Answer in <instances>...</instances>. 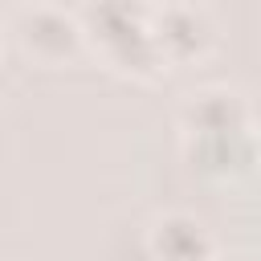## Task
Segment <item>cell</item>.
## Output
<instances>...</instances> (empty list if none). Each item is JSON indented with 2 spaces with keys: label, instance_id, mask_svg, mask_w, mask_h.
Returning a JSON list of instances; mask_svg holds the SVG:
<instances>
[{
  "label": "cell",
  "instance_id": "cell-6",
  "mask_svg": "<svg viewBox=\"0 0 261 261\" xmlns=\"http://www.w3.org/2000/svg\"><path fill=\"white\" fill-rule=\"evenodd\" d=\"M147 253L155 261H212L216 245L204 220H196L192 212H163L147 228Z\"/></svg>",
  "mask_w": 261,
  "mask_h": 261
},
{
  "label": "cell",
  "instance_id": "cell-1",
  "mask_svg": "<svg viewBox=\"0 0 261 261\" xmlns=\"http://www.w3.org/2000/svg\"><path fill=\"white\" fill-rule=\"evenodd\" d=\"M73 16L82 41L94 45L110 69L143 82L163 69L151 45V8H143L139 0H82Z\"/></svg>",
  "mask_w": 261,
  "mask_h": 261
},
{
  "label": "cell",
  "instance_id": "cell-2",
  "mask_svg": "<svg viewBox=\"0 0 261 261\" xmlns=\"http://www.w3.org/2000/svg\"><path fill=\"white\" fill-rule=\"evenodd\" d=\"M151 45L163 65H196L216 49V24L200 4L171 0L151 8Z\"/></svg>",
  "mask_w": 261,
  "mask_h": 261
},
{
  "label": "cell",
  "instance_id": "cell-7",
  "mask_svg": "<svg viewBox=\"0 0 261 261\" xmlns=\"http://www.w3.org/2000/svg\"><path fill=\"white\" fill-rule=\"evenodd\" d=\"M212 261H249V257H212Z\"/></svg>",
  "mask_w": 261,
  "mask_h": 261
},
{
  "label": "cell",
  "instance_id": "cell-3",
  "mask_svg": "<svg viewBox=\"0 0 261 261\" xmlns=\"http://www.w3.org/2000/svg\"><path fill=\"white\" fill-rule=\"evenodd\" d=\"M16 37L24 45L29 57L45 61V65H61L69 57H77V49L86 45L82 41V29H77V16L49 4V0H37L33 8L20 12L16 20Z\"/></svg>",
  "mask_w": 261,
  "mask_h": 261
},
{
  "label": "cell",
  "instance_id": "cell-8",
  "mask_svg": "<svg viewBox=\"0 0 261 261\" xmlns=\"http://www.w3.org/2000/svg\"><path fill=\"white\" fill-rule=\"evenodd\" d=\"M33 4H37V0H33Z\"/></svg>",
  "mask_w": 261,
  "mask_h": 261
},
{
  "label": "cell",
  "instance_id": "cell-5",
  "mask_svg": "<svg viewBox=\"0 0 261 261\" xmlns=\"http://www.w3.org/2000/svg\"><path fill=\"white\" fill-rule=\"evenodd\" d=\"M179 130L184 135H237V130H253V114L237 90L208 86V90L188 94L179 110Z\"/></svg>",
  "mask_w": 261,
  "mask_h": 261
},
{
  "label": "cell",
  "instance_id": "cell-4",
  "mask_svg": "<svg viewBox=\"0 0 261 261\" xmlns=\"http://www.w3.org/2000/svg\"><path fill=\"white\" fill-rule=\"evenodd\" d=\"M184 159L192 171L208 179H241L253 171L257 159V139L253 130L237 135H184Z\"/></svg>",
  "mask_w": 261,
  "mask_h": 261
}]
</instances>
